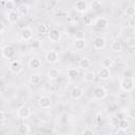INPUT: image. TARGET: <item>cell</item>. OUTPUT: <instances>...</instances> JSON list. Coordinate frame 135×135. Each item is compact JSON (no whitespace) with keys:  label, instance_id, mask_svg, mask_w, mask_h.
<instances>
[{"label":"cell","instance_id":"1","mask_svg":"<svg viewBox=\"0 0 135 135\" xmlns=\"http://www.w3.org/2000/svg\"><path fill=\"white\" fill-rule=\"evenodd\" d=\"M134 84H135V80H134V77L133 76H126L119 82L120 89L122 91H124V92H131V91H133Z\"/></svg>","mask_w":135,"mask_h":135},{"label":"cell","instance_id":"2","mask_svg":"<svg viewBox=\"0 0 135 135\" xmlns=\"http://www.w3.org/2000/svg\"><path fill=\"white\" fill-rule=\"evenodd\" d=\"M107 95H108V91L103 86H96L93 91V96L94 99L96 100H102L107 97Z\"/></svg>","mask_w":135,"mask_h":135},{"label":"cell","instance_id":"3","mask_svg":"<svg viewBox=\"0 0 135 135\" xmlns=\"http://www.w3.org/2000/svg\"><path fill=\"white\" fill-rule=\"evenodd\" d=\"M1 54H2V57L3 58H6V59H12L15 57L16 55V51L15 49L12 46V45H5L2 47L1 50Z\"/></svg>","mask_w":135,"mask_h":135},{"label":"cell","instance_id":"4","mask_svg":"<svg viewBox=\"0 0 135 135\" xmlns=\"http://www.w3.org/2000/svg\"><path fill=\"white\" fill-rule=\"evenodd\" d=\"M31 114H32L31 109L27 105H21L17 110V116L20 119H26V118H28L31 116Z\"/></svg>","mask_w":135,"mask_h":135},{"label":"cell","instance_id":"5","mask_svg":"<svg viewBox=\"0 0 135 135\" xmlns=\"http://www.w3.org/2000/svg\"><path fill=\"white\" fill-rule=\"evenodd\" d=\"M38 105L41 109H50L52 105V99L51 97L46 96V95H42L39 97L38 99Z\"/></svg>","mask_w":135,"mask_h":135},{"label":"cell","instance_id":"6","mask_svg":"<svg viewBox=\"0 0 135 135\" xmlns=\"http://www.w3.org/2000/svg\"><path fill=\"white\" fill-rule=\"evenodd\" d=\"M22 70H23V65L19 60H13L9 63V71L13 74H19L22 72Z\"/></svg>","mask_w":135,"mask_h":135},{"label":"cell","instance_id":"7","mask_svg":"<svg viewBox=\"0 0 135 135\" xmlns=\"http://www.w3.org/2000/svg\"><path fill=\"white\" fill-rule=\"evenodd\" d=\"M44 58H45V60L49 63H56L59 60V55H58V53L56 51H53L52 50V51H49V52L45 53Z\"/></svg>","mask_w":135,"mask_h":135},{"label":"cell","instance_id":"8","mask_svg":"<svg viewBox=\"0 0 135 135\" xmlns=\"http://www.w3.org/2000/svg\"><path fill=\"white\" fill-rule=\"evenodd\" d=\"M20 37L22 40L24 41H28L33 38V30L31 27H23L21 31H20Z\"/></svg>","mask_w":135,"mask_h":135},{"label":"cell","instance_id":"9","mask_svg":"<svg viewBox=\"0 0 135 135\" xmlns=\"http://www.w3.org/2000/svg\"><path fill=\"white\" fill-rule=\"evenodd\" d=\"M49 38L53 42H58L61 39V33H60V31L58 28H56V27L52 28L50 31V33H49Z\"/></svg>","mask_w":135,"mask_h":135},{"label":"cell","instance_id":"10","mask_svg":"<svg viewBox=\"0 0 135 135\" xmlns=\"http://www.w3.org/2000/svg\"><path fill=\"white\" fill-rule=\"evenodd\" d=\"M70 94H71V98L73 100H78L83 96V90L79 86H75V88L72 89Z\"/></svg>","mask_w":135,"mask_h":135},{"label":"cell","instance_id":"11","mask_svg":"<svg viewBox=\"0 0 135 135\" xmlns=\"http://www.w3.org/2000/svg\"><path fill=\"white\" fill-rule=\"evenodd\" d=\"M75 9L78 12V13H85L86 9H88V3L86 1L84 0H78L76 3H75Z\"/></svg>","mask_w":135,"mask_h":135},{"label":"cell","instance_id":"12","mask_svg":"<svg viewBox=\"0 0 135 135\" xmlns=\"http://www.w3.org/2000/svg\"><path fill=\"white\" fill-rule=\"evenodd\" d=\"M95 25L97 28H105L108 25H109V19L105 18V17H99L96 19L95 21Z\"/></svg>","mask_w":135,"mask_h":135},{"label":"cell","instance_id":"13","mask_svg":"<svg viewBox=\"0 0 135 135\" xmlns=\"http://www.w3.org/2000/svg\"><path fill=\"white\" fill-rule=\"evenodd\" d=\"M93 46L96 50H101L105 46V39L103 37H96L93 40Z\"/></svg>","mask_w":135,"mask_h":135},{"label":"cell","instance_id":"14","mask_svg":"<svg viewBox=\"0 0 135 135\" xmlns=\"http://www.w3.org/2000/svg\"><path fill=\"white\" fill-rule=\"evenodd\" d=\"M18 18H19V14H18V12H16L15 9L9 11V12L7 13V15H6L7 21H8L9 23H12V24L16 23V22L18 21Z\"/></svg>","mask_w":135,"mask_h":135},{"label":"cell","instance_id":"15","mask_svg":"<svg viewBox=\"0 0 135 135\" xmlns=\"http://www.w3.org/2000/svg\"><path fill=\"white\" fill-rule=\"evenodd\" d=\"M60 76V72L57 68H51L47 71V77L50 80H57Z\"/></svg>","mask_w":135,"mask_h":135},{"label":"cell","instance_id":"16","mask_svg":"<svg viewBox=\"0 0 135 135\" xmlns=\"http://www.w3.org/2000/svg\"><path fill=\"white\" fill-rule=\"evenodd\" d=\"M41 66V60L37 57H33L28 60V68L33 70H37Z\"/></svg>","mask_w":135,"mask_h":135},{"label":"cell","instance_id":"17","mask_svg":"<svg viewBox=\"0 0 135 135\" xmlns=\"http://www.w3.org/2000/svg\"><path fill=\"white\" fill-rule=\"evenodd\" d=\"M110 76H111V72H110V70L108 68H103L102 66L98 72V77L101 80H107V79L110 78Z\"/></svg>","mask_w":135,"mask_h":135},{"label":"cell","instance_id":"18","mask_svg":"<svg viewBox=\"0 0 135 135\" xmlns=\"http://www.w3.org/2000/svg\"><path fill=\"white\" fill-rule=\"evenodd\" d=\"M74 46L77 51H82L85 49L86 46V42L84 40V38H81V39H76L75 42H74Z\"/></svg>","mask_w":135,"mask_h":135},{"label":"cell","instance_id":"19","mask_svg":"<svg viewBox=\"0 0 135 135\" xmlns=\"http://www.w3.org/2000/svg\"><path fill=\"white\" fill-rule=\"evenodd\" d=\"M79 68L80 69H83V70H85V69H89L90 66H91V64H92V61L89 59V58H86V57H83V58H81L80 60H79Z\"/></svg>","mask_w":135,"mask_h":135},{"label":"cell","instance_id":"20","mask_svg":"<svg viewBox=\"0 0 135 135\" xmlns=\"http://www.w3.org/2000/svg\"><path fill=\"white\" fill-rule=\"evenodd\" d=\"M30 131H31L30 130V127L26 123H22V124H20L17 128V133L20 134V135H26V134L30 133Z\"/></svg>","mask_w":135,"mask_h":135},{"label":"cell","instance_id":"21","mask_svg":"<svg viewBox=\"0 0 135 135\" xmlns=\"http://www.w3.org/2000/svg\"><path fill=\"white\" fill-rule=\"evenodd\" d=\"M28 81H30L31 84H34V85L39 84L41 82V76H40V74H37V73L36 74H32L30 76V78H28Z\"/></svg>","mask_w":135,"mask_h":135},{"label":"cell","instance_id":"22","mask_svg":"<svg viewBox=\"0 0 135 135\" xmlns=\"http://www.w3.org/2000/svg\"><path fill=\"white\" fill-rule=\"evenodd\" d=\"M117 127L120 128V129H124V130H128L130 128V121L126 118H121V119H118L117 121Z\"/></svg>","mask_w":135,"mask_h":135},{"label":"cell","instance_id":"23","mask_svg":"<svg viewBox=\"0 0 135 135\" xmlns=\"http://www.w3.org/2000/svg\"><path fill=\"white\" fill-rule=\"evenodd\" d=\"M66 75H68V77H69L70 79H75V78L78 77L79 71H78L76 68H70V69L68 70V72H66Z\"/></svg>","mask_w":135,"mask_h":135},{"label":"cell","instance_id":"24","mask_svg":"<svg viewBox=\"0 0 135 135\" xmlns=\"http://www.w3.org/2000/svg\"><path fill=\"white\" fill-rule=\"evenodd\" d=\"M95 78H96V75H95V73L92 72V71L85 72L84 75H83V79H84L85 82H93V81L95 80Z\"/></svg>","mask_w":135,"mask_h":135},{"label":"cell","instance_id":"25","mask_svg":"<svg viewBox=\"0 0 135 135\" xmlns=\"http://www.w3.org/2000/svg\"><path fill=\"white\" fill-rule=\"evenodd\" d=\"M111 50L113 53H120L121 50H122V44L121 42L119 41H114L112 44H111Z\"/></svg>","mask_w":135,"mask_h":135},{"label":"cell","instance_id":"26","mask_svg":"<svg viewBox=\"0 0 135 135\" xmlns=\"http://www.w3.org/2000/svg\"><path fill=\"white\" fill-rule=\"evenodd\" d=\"M17 11H18V14H21V15H26L30 11V6L25 3H22L20 4L18 7H17Z\"/></svg>","mask_w":135,"mask_h":135},{"label":"cell","instance_id":"27","mask_svg":"<svg viewBox=\"0 0 135 135\" xmlns=\"http://www.w3.org/2000/svg\"><path fill=\"white\" fill-rule=\"evenodd\" d=\"M113 63H114V60H113V58H111V57H104L102 60H101V65L103 66V68H111L112 65H113Z\"/></svg>","mask_w":135,"mask_h":135},{"label":"cell","instance_id":"28","mask_svg":"<svg viewBox=\"0 0 135 135\" xmlns=\"http://www.w3.org/2000/svg\"><path fill=\"white\" fill-rule=\"evenodd\" d=\"M47 26L45 25V24H43V23H40V24H38L37 26H36V32L38 33V34H40V35H43V34H46L47 33Z\"/></svg>","mask_w":135,"mask_h":135},{"label":"cell","instance_id":"29","mask_svg":"<svg viewBox=\"0 0 135 135\" xmlns=\"http://www.w3.org/2000/svg\"><path fill=\"white\" fill-rule=\"evenodd\" d=\"M101 2L99 1V0H94V1H92V3H91V8L93 9V11H99L100 8H101Z\"/></svg>","mask_w":135,"mask_h":135},{"label":"cell","instance_id":"30","mask_svg":"<svg viewBox=\"0 0 135 135\" xmlns=\"http://www.w3.org/2000/svg\"><path fill=\"white\" fill-rule=\"evenodd\" d=\"M107 111H108L109 113H116V112L118 111V107H117L116 103L112 102V103H110V104L107 107Z\"/></svg>","mask_w":135,"mask_h":135},{"label":"cell","instance_id":"31","mask_svg":"<svg viewBox=\"0 0 135 135\" xmlns=\"http://www.w3.org/2000/svg\"><path fill=\"white\" fill-rule=\"evenodd\" d=\"M4 7L9 12V11H13L14 8H15V3H14V1L13 0H7L6 2H5V4H4Z\"/></svg>","mask_w":135,"mask_h":135},{"label":"cell","instance_id":"32","mask_svg":"<svg viewBox=\"0 0 135 135\" xmlns=\"http://www.w3.org/2000/svg\"><path fill=\"white\" fill-rule=\"evenodd\" d=\"M127 46L130 47L131 50L134 49V46H135V38H134V37H129V38H127Z\"/></svg>","mask_w":135,"mask_h":135},{"label":"cell","instance_id":"33","mask_svg":"<svg viewBox=\"0 0 135 135\" xmlns=\"http://www.w3.org/2000/svg\"><path fill=\"white\" fill-rule=\"evenodd\" d=\"M31 46H32V49H34V50H38V49L41 47V41L38 40V39H35V40H33V41L31 42Z\"/></svg>","mask_w":135,"mask_h":135},{"label":"cell","instance_id":"34","mask_svg":"<svg viewBox=\"0 0 135 135\" xmlns=\"http://www.w3.org/2000/svg\"><path fill=\"white\" fill-rule=\"evenodd\" d=\"M126 15L129 16V17H133L135 15V8L133 6H130L126 9Z\"/></svg>","mask_w":135,"mask_h":135},{"label":"cell","instance_id":"35","mask_svg":"<svg viewBox=\"0 0 135 135\" xmlns=\"http://www.w3.org/2000/svg\"><path fill=\"white\" fill-rule=\"evenodd\" d=\"M95 122L97 124H100L102 122V115H101L100 112H97L96 113V115H95Z\"/></svg>","mask_w":135,"mask_h":135},{"label":"cell","instance_id":"36","mask_svg":"<svg viewBox=\"0 0 135 135\" xmlns=\"http://www.w3.org/2000/svg\"><path fill=\"white\" fill-rule=\"evenodd\" d=\"M115 134H116V135H127V130L118 128V129L115 131Z\"/></svg>","mask_w":135,"mask_h":135},{"label":"cell","instance_id":"37","mask_svg":"<svg viewBox=\"0 0 135 135\" xmlns=\"http://www.w3.org/2000/svg\"><path fill=\"white\" fill-rule=\"evenodd\" d=\"M128 115L130 116V118L134 119V117H135V110H134V108H131V109L129 110V113H128Z\"/></svg>","mask_w":135,"mask_h":135},{"label":"cell","instance_id":"38","mask_svg":"<svg viewBox=\"0 0 135 135\" xmlns=\"http://www.w3.org/2000/svg\"><path fill=\"white\" fill-rule=\"evenodd\" d=\"M81 38H84V34H83V32L79 31L76 33V39H81Z\"/></svg>","mask_w":135,"mask_h":135},{"label":"cell","instance_id":"39","mask_svg":"<svg viewBox=\"0 0 135 135\" xmlns=\"http://www.w3.org/2000/svg\"><path fill=\"white\" fill-rule=\"evenodd\" d=\"M5 89H6V84H5V82H4L3 80H0V92L4 91Z\"/></svg>","mask_w":135,"mask_h":135},{"label":"cell","instance_id":"40","mask_svg":"<svg viewBox=\"0 0 135 135\" xmlns=\"http://www.w3.org/2000/svg\"><path fill=\"white\" fill-rule=\"evenodd\" d=\"M83 134H91L92 135V134H94V131L92 129H89L88 128V129H84L83 130Z\"/></svg>","mask_w":135,"mask_h":135},{"label":"cell","instance_id":"41","mask_svg":"<svg viewBox=\"0 0 135 135\" xmlns=\"http://www.w3.org/2000/svg\"><path fill=\"white\" fill-rule=\"evenodd\" d=\"M4 119H5V113L0 110V122H2Z\"/></svg>","mask_w":135,"mask_h":135},{"label":"cell","instance_id":"42","mask_svg":"<svg viewBox=\"0 0 135 135\" xmlns=\"http://www.w3.org/2000/svg\"><path fill=\"white\" fill-rule=\"evenodd\" d=\"M4 31H5V25H4V23L2 21H0V34L3 33Z\"/></svg>","mask_w":135,"mask_h":135}]
</instances>
